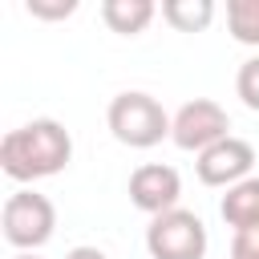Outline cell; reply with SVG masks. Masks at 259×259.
I'll list each match as a JSON object with an SVG mask.
<instances>
[{"instance_id":"cell-2","label":"cell","mask_w":259,"mask_h":259,"mask_svg":"<svg viewBox=\"0 0 259 259\" xmlns=\"http://www.w3.org/2000/svg\"><path fill=\"white\" fill-rule=\"evenodd\" d=\"M105 121L113 130V138L121 146H134V150H150L158 146L166 134H170V117L166 109L158 105V97L142 93V89H130V93H117L105 109Z\"/></svg>"},{"instance_id":"cell-16","label":"cell","mask_w":259,"mask_h":259,"mask_svg":"<svg viewBox=\"0 0 259 259\" xmlns=\"http://www.w3.org/2000/svg\"><path fill=\"white\" fill-rule=\"evenodd\" d=\"M16 259H36V255H16Z\"/></svg>"},{"instance_id":"cell-12","label":"cell","mask_w":259,"mask_h":259,"mask_svg":"<svg viewBox=\"0 0 259 259\" xmlns=\"http://www.w3.org/2000/svg\"><path fill=\"white\" fill-rule=\"evenodd\" d=\"M235 93L243 97V105H247V109H255V113H259V57H251V61H243V65H239Z\"/></svg>"},{"instance_id":"cell-3","label":"cell","mask_w":259,"mask_h":259,"mask_svg":"<svg viewBox=\"0 0 259 259\" xmlns=\"http://www.w3.org/2000/svg\"><path fill=\"white\" fill-rule=\"evenodd\" d=\"M146 251H150V259H202L206 255V227L194 210L174 206V210L150 219Z\"/></svg>"},{"instance_id":"cell-13","label":"cell","mask_w":259,"mask_h":259,"mask_svg":"<svg viewBox=\"0 0 259 259\" xmlns=\"http://www.w3.org/2000/svg\"><path fill=\"white\" fill-rule=\"evenodd\" d=\"M231 259H259V227H243V231H235Z\"/></svg>"},{"instance_id":"cell-6","label":"cell","mask_w":259,"mask_h":259,"mask_svg":"<svg viewBox=\"0 0 259 259\" xmlns=\"http://www.w3.org/2000/svg\"><path fill=\"white\" fill-rule=\"evenodd\" d=\"M182 198V178L174 166H162V162H146L130 174V202L146 214H166L174 210Z\"/></svg>"},{"instance_id":"cell-4","label":"cell","mask_w":259,"mask_h":259,"mask_svg":"<svg viewBox=\"0 0 259 259\" xmlns=\"http://www.w3.org/2000/svg\"><path fill=\"white\" fill-rule=\"evenodd\" d=\"M0 223H4V239H8L12 247L32 251V247H40V243L53 239L57 210H53V202H49L45 194H36V190H16V194H8Z\"/></svg>"},{"instance_id":"cell-14","label":"cell","mask_w":259,"mask_h":259,"mask_svg":"<svg viewBox=\"0 0 259 259\" xmlns=\"http://www.w3.org/2000/svg\"><path fill=\"white\" fill-rule=\"evenodd\" d=\"M73 8H77V0H57V4H49V0H28V12L40 16V20H65V16H73Z\"/></svg>"},{"instance_id":"cell-5","label":"cell","mask_w":259,"mask_h":259,"mask_svg":"<svg viewBox=\"0 0 259 259\" xmlns=\"http://www.w3.org/2000/svg\"><path fill=\"white\" fill-rule=\"evenodd\" d=\"M231 130V117H227V109L219 105V101H210V97H194V101H186L174 117H170V138H174V146L178 150H210L214 142H223V138H231L227 134Z\"/></svg>"},{"instance_id":"cell-1","label":"cell","mask_w":259,"mask_h":259,"mask_svg":"<svg viewBox=\"0 0 259 259\" xmlns=\"http://www.w3.org/2000/svg\"><path fill=\"white\" fill-rule=\"evenodd\" d=\"M69 158H73V138L53 117H36L20 130H8L4 142H0V166L16 182L49 178V174L65 170Z\"/></svg>"},{"instance_id":"cell-11","label":"cell","mask_w":259,"mask_h":259,"mask_svg":"<svg viewBox=\"0 0 259 259\" xmlns=\"http://www.w3.org/2000/svg\"><path fill=\"white\" fill-rule=\"evenodd\" d=\"M227 28L239 45H259V0H231Z\"/></svg>"},{"instance_id":"cell-7","label":"cell","mask_w":259,"mask_h":259,"mask_svg":"<svg viewBox=\"0 0 259 259\" xmlns=\"http://www.w3.org/2000/svg\"><path fill=\"white\" fill-rule=\"evenodd\" d=\"M194 166H198V182H206V186H235V182L251 178L255 150L243 138H223L210 150H202Z\"/></svg>"},{"instance_id":"cell-10","label":"cell","mask_w":259,"mask_h":259,"mask_svg":"<svg viewBox=\"0 0 259 259\" xmlns=\"http://www.w3.org/2000/svg\"><path fill=\"white\" fill-rule=\"evenodd\" d=\"M162 16L178 32H202L214 20V4L210 0H166L162 4Z\"/></svg>"},{"instance_id":"cell-15","label":"cell","mask_w":259,"mask_h":259,"mask_svg":"<svg viewBox=\"0 0 259 259\" xmlns=\"http://www.w3.org/2000/svg\"><path fill=\"white\" fill-rule=\"evenodd\" d=\"M65 259H105V251H97V247H73Z\"/></svg>"},{"instance_id":"cell-9","label":"cell","mask_w":259,"mask_h":259,"mask_svg":"<svg viewBox=\"0 0 259 259\" xmlns=\"http://www.w3.org/2000/svg\"><path fill=\"white\" fill-rule=\"evenodd\" d=\"M101 20L113 32L134 36V32H142L154 20V0H105L101 4Z\"/></svg>"},{"instance_id":"cell-8","label":"cell","mask_w":259,"mask_h":259,"mask_svg":"<svg viewBox=\"0 0 259 259\" xmlns=\"http://www.w3.org/2000/svg\"><path fill=\"white\" fill-rule=\"evenodd\" d=\"M219 214L243 231V227H259V178H243L235 186H227L223 202H219Z\"/></svg>"}]
</instances>
